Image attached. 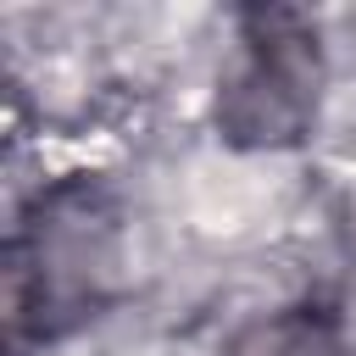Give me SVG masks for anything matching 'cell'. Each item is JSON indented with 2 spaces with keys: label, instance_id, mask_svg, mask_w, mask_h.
I'll list each match as a JSON object with an SVG mask.
<instances>
[{
  "label": "cell",
  "instance_id": "obj_1",
  "mask_svg": "<svg viewBox=\"0 0 356 356\" xmlns=\"http://www.w3.org/2000/svg\"><path fill=\"white\" fill-rule=\"evenodd\" d=\"M117 273V217L89 189H56L39 200V217L22 222L6 256V306L11 328L56 334L72 317H89Z\"/></svg>",
  "mask_w": 356,
  "mask_h": 356
},
{
  "label": "cell",
  "instance_id": "obj_2",
  "mask_svg": "<svg viewBox=\"0 0 356 356\" xmlns=\"http://www.w3.org/2000/svg\"><path fill=\"white\" fill-rule=\"evenodd\" d=\"M323 100V44L300 11L267 6L239 17V50L217 83V134L239 150L300 145Z\"/></svg>",
  "mask_w": 356,
  "mask_h": 356
},
{
  "label": "cell",
  "instance_id": "obj_3",
  "mask_svg": "<svg viewBox=\"0 0 356 356\" xmlns=\"http://www.w3.org/2000/svg\"><path fill=\"white\" fill-rule=\"evenodd\" d=\"M222 356H345V334H339L334 312L300 300V306H278V312L250 317L222 345Z\"/></svg>",
  "mask_w": 356,
  "mask_h": 356
}]
</instances>
